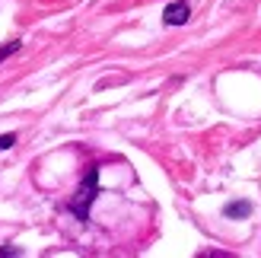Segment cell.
Instances as JSON below:
<instances>
[{
  "label": "cell",
  "mask_w": 261,
  "mask_h": 258,
  "mask_svg": "<svg viewBox=\"0 0 261 258\" xmlns=\"http://www.w3.org/2000/svg\"><path fill=\"white\" fill-rule=\"evenodd\" d=\"M188 16H191L188 0H175V4H169V7H166V13H163V19H166L169 25H185V22H188Z\"/></svg>",
  "instance_id": "cell-2"
},
{
  "label": "cell",
  "mask_w": 261,
  "mask_h": 258,
  "mask_svg": "<svg viewBox=\"0 0 261 258\" xmlns=\"http://www.w3.org/2000/svg\"><path fill=\"white\" fill-rule=\"evenodd\" d=\"M252 214V204L249 201H232L226 208V217H249Z\"/></svg>",
  "instance_id": "cell-3"
},
{
  "label": "cell",
  "mask_w": 261,
  "mask_h": 258,
  "mask_svg": "<svg viewBox=\"0 0 261 258\" xmlns=\"http://www.w3.org/2000/svg\"><path fill=\"white\" fill-rule=\"evenodd\" d=\"M16 51H19V42H7L4 48H0V61H7L10 55H16Z\"/></svg>",
  "instance_id": "cell-4"
},
{
  "label": "cell",
  "mask_w": 261,
  "mask_h": 258,
  "mask_svg": "<svg viewBox=\"0 0 261 258\" xmlns=\"http://www.w3.org/2000/svg\"><path fill=\"white\" fill-rule=\"evenodd\" d=\"M13 144H16V134H4V137H0V150H10Z\"/></svg>",
  "instance_id": "cell-5"
},
{
  "label": "cell",
  "mask_w": 261,
  "mask_h": 258,
  "mask_svg": "<svg viewBox=\"0 0 261 258\" xmlns=\"http://www.w3.org/2000/svg\"><path fill=\"white\" fill-rule=\"evenodd\" d=\"M96 191H99V169L93 166V169L86 172V178H83L80 191H76V198L70 201V211H73L76 217H80V220H86V217H89V204H93Z\"/></svg>",
  "instance_id": "cell-1"
}]
</instances>
